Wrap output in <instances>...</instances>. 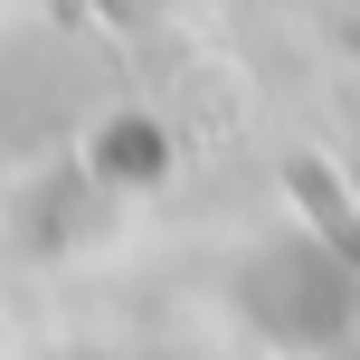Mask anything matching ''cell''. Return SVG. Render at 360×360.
<instances>
[{
  "label": "cell",
  "mask_w": 360,
  "mask_h": 360,
  "mask_svg": "<svg viewBox=\"0 0 360 360\" xmlns=\"http://www.w3.org/2000/svg\"><path fill=\"white\" fill-rule=\"evenodd\" d=\"M285 180H294V199H304V209H313V228H323V237H332V247H342V256H351V266H360V209H351V199H342V190H332V180H323V171H313V162H294Z\"/></svg>",
  "instance_id": "cell-1"
}]
</instances>
